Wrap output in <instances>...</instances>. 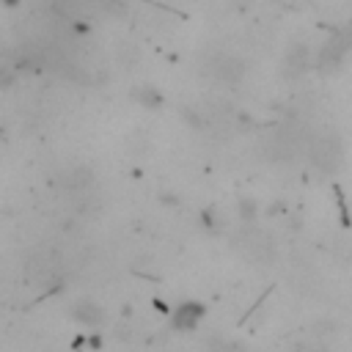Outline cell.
Here are the masks:
<instances>
[{
	"label": "cell",
	"instance_id": "5",
	"mask_svg": "<svg viewBox=\"0 0 352 352\" xmlns=\"http://www.w3.org/2000/svg\"><path fill=\"white\" fill-rule=\"evenodd\" d=\"M91 182H94V170L85 168V165H74V168H69V170L63 173V187L72 190V192L91 187Z\"/></svg>",
	"mask_w": 352,
	"mask_h": 352
},
{
	"label": "cell",
	"instance_id": "7",
	"mask_svg": "<svg viewBox=\"0 0 352 352\" xmlns=\"http://www.w3.org/2000/svg\"><path fill=\"white\" fill-rule=\"evenodd\" d=\"M132 96H135V102H140V104H146V107H160V104H162V96H160L151 85H140V88H135Z\"/></svg>",
	"mask_w": 352,
	"mask_h": 352
},
{
	"label": "cell",
	"instance_id": "1",
	"mask_svg": "<svg viewBox=\"0 0 352 352\" xmlns=\"http://www.w3.org/2000/svg\"><path fill=\"white\" fill-rule=\"evenodd\" d=\"M308 157L322 173H336L341 168V162H344V143H341L338 132L336 129H324V132L314 135L311 146H308Z\"/></svg>",
	"mask_w": 352,
	"mask_h": 352
},
{
	"label": "cell",
	"instance_id": "2",
	"mask_svg": "<svg viewBox=\"0 0 352 352\" xmlns=\"http://www.w3.org/2000/svg\"><path fill=\"white\" fill-rule=\"evenodd\" d=\"M308 69V50L302 47V44H292L289 50H286V55H283V72L289 74V77H297V74H302Z\"/></svg>",
	"mask_w": 352,
	"mask_h": 352
},
{
	"label": "cell",
	"instance_id": "6",
	"mask_svg": "<svg viewBox=\"0 0 352 352\" xmlns=\"http://www.w3.org/2000/svg\"><path fill=\"white\" fill-rule=\"evenodd\" d=\"M201 314H204V308H201L198 302H184V305H179L176 314H173V327H176V330H192L195 322L201 319Z\"/></svg>",
	"mask_w": 352,
	"mask_h": 352
},
{
	"label": "cell",
	"instance_id": "3",
	"mask_svg": "<svg viewBox=\"0 0 352 352\" xmlns=\"http://www.w3.org/2000/svg\"><path fill=\"white\" fill-rule=\"evenodd\" d=\"M212 72H214V77H217V80H223V82H236V80L245 74V66H242L236 58L220 55V58H214Z\"/></svg>",
	"mask_w": 352,
	"mask_h": 352
},
{
	"label": "cell",
	"instance_id": "4",
	"mask_svg": "<svg viewBox=\"0 0 352 352\" xmlns=\"http://www.w3.org/2000/svg\"><path fill=\"white\" fill-rule=\"evenodd\" d=\"M72 316L80 322V324H88V327H99L104 322V311L94 302V300H82L72 308Z\"/></svg>",
	"mask_w": 352,
	"mask_h": 352
},
{
	"label": "cell",
	"instance_id": "9",
	"mask_svg": "<svg viewBox=\"0 0 352 352\" xmlns=\"http://www.w3.org/2000/svg\"><path fill=\"white\" fill-rule=\"evenodd\" d=\"M201 217H204V226H206V228H223V212H217L214 206L206 209Z\"/></svg>",
	"mask_w": 352,
	"mask_h": 352
},
{
	"label": "cell",
	"instance_id": "8",
	"mask_svg": "<svg viewBox=\"0 0 352 352\" xmlns=\"http://www.w3.org/2000/svg\"><path fill=\"white\" fill-rule=\"evenodd\" d=\"M256 214H258V206H256V201L253 198H239V217L245 220V223H256Z\"/></svg>",
	"mask_w": 352,
	"mask_h": 352
}]
</instances>
